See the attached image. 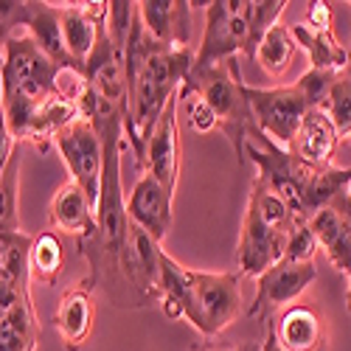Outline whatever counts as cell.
I'll use <instances>...</instances> for the list:
<instances>
[{
    "mask_svg": "<svg viewBox=\"0 0 351 351\" xmlns=\"http://www.w3.org/2000/svg\"><path fill=\"white\" fill-rule=\"evenodd\" d=\"M93 320H96L93 284L84 278L65 289V295L60 298V306L53 312V326L60 332L68 351H79L93 332Z\"/></svg>",
    "mask_w": 351,
    "mask_h": 351,
    "instance_id": "cell-15",
    "label": "cell"
},
{
    "mask_svg": "<svg viewBox=\"0 0 351 351\" xmlns=\"http://www.w3.org/2000/svg\"><path fill=\"white\" fill-rule=\"evenodd\" d=\"M315 253H317V239H315V233L309 228V219H298L289 230L284 258L304 265V261H315Z\"/></svg>",
    "mask_w": 351,
    "mask_h": 351,
    "instance_id": "cell-28",
    "label": "cell"
},
{
    "mask_svg": "<svg viewBox=\"0 0 351 351\" xmlns=\"http://www.w3.org/2000/svg\"><path fill=\"white\" fill-rule=\"evenodd\" d=\"M62 267H65V250H62L60 237L51 230L34 237L32 253H28V273H32V278L51 287L56 276L62 273Z\"/></svg>",
    "mask_w": 351,
    "mask_h": 351,
    "instance_id": "cell-25",
    "label": "cell"
},
{
    "mask_svg": "<svg viewBox=\"0 0 351 351\" xmlns=\"http://www.w3.org/2000/svg\"><path fill=\"white\" fill-rule=\"evenodd\" d=\"M171 202H174V197L152 174L143 171L127 197V217L132 225L143 228L149 237L163 242V237L171 230Z\"/></svg>",
    "mask_w": 351,
    "mask_h": 351,
    "instance_id": "cell-14",
    "label": "cell"
},
{
    "mask_svg": "<svg viewBox=\"0 0 351 351\" xmlns=\"http://www.w3.org/2000/svg\"><path fill=\"white\" fill-rule=\"evenodd\" d=\"M230 351H258V343H245L239 348H230Z\"/></svg>",
    "mask_w": 351,
    "mask_h": 351,
    "instance_id": "cell-33",
    "label": "cell"
},
{
    "mask_svg": "<svg viewBox=\"0 0 351 351\" xmlns=\"http://www.w3.org/2000/svg\"><path fill=\"white\" fill-rule=\"evenodd\" d=\"M258 351H284V348L278 346V340H276V335H273L270 324H265V340L258 343Z\"/></svg>",
    "mask_w": 351,
    "mask_h": 351,
    "instance_id": "cell-32",
    "label": "cell"
},
{
    "mask_svg": "<svg viewBox=\"0 0 351 351\" xmlns=\"http://www.w3.org/2000/svg\"><path fill=\"white\" fill-rule=\"evenodd\" d=\"M306 25H309V28H335L332 6H329V3H324V0H315V3H309Z\"/></svg>",
    "mask_w": 351,
    "mask_h": 351,
    "instance_id": "cell-30",
    "label": "cell"
},
{
    "mask_svg": "<svg viewBox=\"0 0 351 351\" xmlns=\"http://www.w3.org/2000/svg\"><path fill=\"white\" fill-rule=\"evenodd\" d=\"M346 312L351 315V278H348V289H346Z\"/></svg>",
    "mask_w": 351,
    "mask_h": 351,
    "instance_id": "cell-34",
    "label": "cell"
},
{
    "mask_svg": "<svg viewBox=\"0 0 351 351\" xmlns=\"http://www.w3.org/2000/svg\"><path fill=\"white\" fill-rule=\"evenodd\" d=\"M332 208H337L343 217H348L351 219V178L346 180V186L337 191V197L332 199Z\"/></svg>",
    "mask_w": 351,
    "mask_h": 351,
    "instance_id": "cell-31",
    "label": "cell"
},
{
    "mask_svg": "<svg viewBox=\"0 0 351 351\" xmlns=\"http://www.w3.org/2000/svg\"><path fill=\"white\" fill-rule=\"evenodd\" d=\"M337 73H320V71H306L292 84H278V87H250L242 84L253 124L270 135L281 146H292L298 135V127L304 115L315 107H324L329 84Z\"/></svg>",
    "mask_w": 351,
    "mask_h": 351,
    "instance_id": "cell-6",
    "label": "cell"
},
{
    "mask_svg": "<svg viewBox=\"0 0 351 351\" xmlns=\"http://www.w3.org/2000/svg\"><path fill=\"white\" fill-rule=\"evenodd\" d=\"M317 278V267L315 261H287L281 258L278 265H273L267 273H261L256 281V298L247 309V317L253 320H273L281 309H287L289 304H295L304 292L315 284Z\"/></svg>",
    "mask_w": 351,
    "mask_h": 351,
    "instance_id": "cell-10",
    "label": "cell"
},
{
    "mask_svg": "<svg viewBox=\"0 0 351 351\" xmlns=\"http://www.w3.org/2000/svg\"><path fill=\"white\" fill-rule=\"evenodd\" d=\"M348 138H351V135H348Z\"/></svg>",
    "mask_w": 351,
    "mask_h": 351,
    "instance_id": "cell-36",
    "label": "cell"
},
{
    "mask_svg": "<svg viewBox=\"0 0 351 351\" xmlns=\"http://www.w3.org/2000/svg\"><path fill=\"white\" fill-rule=\"evenodd\" d=\"M289 3L284 0H211L206 9V28L194 53V68L222 65L237 56L256 62L265 34L278 23Z\"/></svg>",
    "mask_w": 351,
    "mask_h": 351,
    "instance_id": "cell-4",
    "label": "cell"
},
{
    "mask_svg": "<svg viewBox=\"0 0 351 351\" xmlns=\"http://www.w3.org/2000/svg\"><path fill=\"white\" fill-rule=\"evenodd\" d=\"M53 146L62 155L73 183L87 194V199H90V206L96 211L99 191H101V171H104V146H101L96 124L82 115V119L68 124L53 138Z\"/></svg>",
    "mask_w": 351,
    "mask_h": 351,
    "instance_id": "cell-9",
    "label": "cell"
},
{
    "mask_svg": "<svg viewBox=\"0 0 351 351\" xmlns=\"http://www.w3.org/2000/svg\"><path fill=\"white\" fill-rule=\"evenodd\" d=\"M110 3H65L60 6V20H62V37L68 45V53L73 56V62L84 73L87 60L93 56L101 28L107 20Z\"/></svg>",
    "mask_w": 351,
    "mask_h": 351,
    "instance_id": "cell-13",
    "label": "cell"
},
{
    "mask_svg": "<svg viewBox=\"0 0 351 351\" xmlns=\"http://www.w3.org/2000/svg\"><path fill=\"white\" fill-rule=\"evenodd\" d=\"M82 115L90 119L99 130L104 146V171L101 191L96 202V233L90 239H79L76 250L87 258V281L93 289H104V295L121 309H141L152 304L141 284L132 242H130V217L121 186V149H124V112L119 104L99 96L90 84L82 87Z\"/></svg>",
    "mask_w": 351,
    "mask_h": 351,
    "instance_id": "cell-1",
    "label": "cell"
},
{
    "mask_svg": "<svg viewBox=\"0 0 351 351\" xmlns=\"http://www.w3.org/2000/svg\"><path fill=\"white\" fill-rule=\"evenodd\" d=\"M25 34L32 37L40 51L48 56V60L62 68L65 73H79V65L73 62V56L68 53L65 37H62V20H60V6L53 3H32V20H28Z\"/></svg>",
    "mask_w": 351,
    "mask_h": 351,
    "instance_id": "cell-19",
    "label": "cell"
},
{
    "mask_svg": "<svg viewBox=\"0 0 351 351\" xmlns=\"http://www.w3.org/2000/svg\"><path fill=\"white\" fill-rule=\"evenodd\" d=\"M242 309V276L183 267V317L202 335H222Z\"/></svg>",
    "mask_w": 351,
    "mask_h": 351,
    "instance_id": "cell-8",
    "label": "cell"
},
{
    "mask_svg": "<svg viewBox=\"0 0 351 351\" xmlns=\"http://www.w3.org/2000/svg\"><path fill=\"white\" fill-rule=\"evenodd\" d=\"M267 324L284 351H326L329 348L326 317L309 301L289 304Z\"/></svg>",
    "mask_w": 351,
    "mask_h": 351,
    "instance_id": "cell-12",
    "label": "cell"
},
{
    "mask_svg": "<svg viewBox=\"0 0 351 351\" xmlns=\"http://www.w3.org/2000/svg\"><path fill=\"white\" fill-rule=\"evenodd\" d=\"M32 245H34V237H28L20 228L0 230V281L28 289V281H32V273H28Z\"/></svg>",
    "mask_w": 351,
    "mask_h": 351,
    "instance_id": "cell-23",
    "label": "cell"
},
{
    "mask_svg": "<svg viewBox=\"0 0 351 351\" xmlns=\"http://www.w3.org/2000/svg\"><path fill=\"white\" fill-rule=\"evenodd\" d=\"M183 84L211 107L214 119H217V130L233 143L237 158H242L253 115H250V107H247V99L242 90L245 82L237 73V60H228V62L211 65V68L191 65Z\"/></svg>",
    "mask_w": 351,
    "mask_h": 351,
    "instance_id": "cell-7",
    "label": "cell"
},
{
    "mask_svg": "<svg viewBox=\"0 0 351 351\" xmlns=\"http://www.w3.org/2000/svg\"><path fill=\"white\" fill-rule=\"evenodd\" d=\"M295 51H298V45H295V40H292L289 25L276 23L270 32L265 34L261 45H258V51H256V62H258V68L265 71L270 79H281V76L292 68Z\"/></svg>",
    "mask_w": 351,
    "mask_h": 351,
    "instance_id": "cell-24",
    "label": "cell"
},
{
    "mask_svg": "<svg viewBox=\"0 0 351 351\" xmlns=\"http://www.w3.org/2000/svg\"><path fill=\"white\" fill-rule=\"evenodd\" d=\"M337 146H340V132H337L335 121L329 119V112L324 107H315L304 115L298 135L292 141L289 149L306 166L324 169V166H332V160L337 155Z\"/></svg>",
    "mask_w": 351,
    "mask_h": 351,
    "instance_id": "cell-17",
    "label": "cell"
},
{
    "mask_svg": "<svg viewBox=\"0 0 351 351\" xmlns=\"http://www.w3.org/2000/svg\"><path fill=\"white\" fill-rule=\"evenodd\" d=\"M0 340L40 343V320L32 304V292L0 281Z\"/></svg>",
    "mask_w": 351,
    "mask_h": 351,
    "instance_id": "cell-21",
    "label": "cell"
},
{
    "mask_svg": "<svg viewBox=\"0 0 351 351\" xmlns=\"http://www.w3.org/2000/svg\"><path fill=\"white\" fill-rule=\"evenodd\" d=\"M292 40L304 48L309 68L320 73H340L351 65V51L337 40L335 28H309L306 23L289 25Z\"/></svg>",
    "mask_w": 351,
    "mask_h": 351,
    "instance_id": "cell-18",
    "label": "cell"
},
{
    "mask_svg": "<svg viewBox=\"0 0 351 351\" xmlns=\"http://www.w3.org/2000/svg\"><path fill=\"white\" fill-rule=\"evenodd\" d=\"M3 65H0V110L14 141H25L32 132L37 110L62 90L65 71L56 68L40 45L25 32L3 43Z\"/></svg>",
    "mask_w": 351,
    "mask_h": 351,
    "instance_id": "cell-3",
    "label": "cell"
},
{
    "mask_svg": "<svg viewBox=\"0 0 351 351\" xmlns=\"http://www.w3.org/2000/svg\"><path fill=\"white\" fill-rule=\"evenodd\" d=\"M32 20V3L25 0H0V48L9 37L17 34V28H28Z\"/></svg>",
    "mask_w": 351,
    "mask_h": 351,
    "instance_id": "cell-29",
    "label": "cell"
},
{
    "mask_svg": "<svg viewBox=\"0 0 351 351\" xmlns=\"http://www.w3.org/2000/svg\"><path fill=\"white\" fill-rule=\"evenodd\" d=\"M191 3L183 0H141L138 20L155 43L163 48H189Z\"/></svg>",
    "mask_w": 351,
    "mask_h": 351,
    "instance_id": "cell-16",
    "label": "cell"
},
{
    "mask_svg": "<svg viewBox=\"0 0 351 351\" xmlns=\"http://www.w3.org/2000/svg\"><path fill=\"white\" fill-rule=\"evenodd\" d=\"M324 110L329 112V119L335 121L340 138H348L351 135V65L332 79L326 101H324Z\"/></svg>",
    "mask_w": 351,
    "mask_h": 351,
    "instance_id": "cell-26",
    "label": "cell"
},
{
    "mask_svg": "<svg viewBox=\"0 0 351 351\" xmlns=\"http://www.w3.org/2000/svg\"><path fill=\"white\" fill-rule=\"evenodd\" d=\"M295 222L298 217L292 214L287 202L256 178L247 197V211H245L242 237L237 247L239 276L258 278L273 265H278L284 258L289 230Z\"/></svg>",
    "mask_w": 351,
    "mask_h": 351,
    "instance_id": "cell-5",
    "label": "cell"
},
{
    "mask_svg": "<svg viewBox=\"0 0 351 351\" xmlns=\"http://www.w3.org/2000/svg\"><path fill=\"white\" fill-rule=\"evenodd\" d=\"M309 228L317 239V247L332 261V267L351 278V219L326 206L309 219Z\"/></svg>",
    "mask_w": 351,
    "mask_h": 351,
    "instance_id": "cell-22",
    "label": "cell"
},
{
    "mask_svg": "<svg viewBox=\"0 0 351 351\" xmlns=\"http://www.w3.org/2000/svg\"><path fill=\"white\" fill-rule=\"evenodd\" d=\"M180 115L189 121V127L194 132H211V130H217V119H214L211 107L202 101L194 90H189L186 84L180 87Z\"/></svg>",
    "mask_w": 351,
    "mask_h": 351,
    "instance_id": "cell-27",
    "label": "cell"
},
{
    "mask_svg": "<svg viewBox=\"0 0 351 351\" xmlns=\"http://www.w3.org/2000/svg\"><path fill=\"white\" fill-rule=\"evenodd\" d=\"M0 65H3V51H0Z\"/></svg>",
    "mask_w": 351,
    "mask_h": 351,
    "instance_id": "cell-35",
    "label": "cell"
},
{
    "mask_svg": "<svg viewBox=\"0 0 351 351\" xmlns=\"http://www.w3.org/2000/svg\"><path fill=\"white\" fill-rule=\"evenodd\" d=\"M191 65H194L191 48H163L146 34V28L135 14V25L124 56V82H127L124 141L130 143L141 174L146 163V141H149L169 101L180 93Z\"/></svg>",
    "mask_w": 351,
    "mask_h": 351,
    "instance_id": "cell-2",
    "label": "cell"
},
{
    "mask_svg": "<svg viewBox=\"0 0 351 351\" xmlns=\"http://www.w3.org/2000/svg\"><path fill=\"white\" fill-rule=\"evenodd\" d=\"M48 217L56 230L71 233V237H76V242L90 239L96 233V211L90 206V199H87V194L76 183H68L53 194Z\"/></svg>",
    "mask_w": 351,
    "mask_h": 351,
    "instance_id": "cell-20",
    "label": "cell"
},
{
    "mask_svg": "<svg viewBox=\"0 0 351 351\" xmlns=\"http://www.w3.org/2000/svg\"><path fill=\"white\" fill-rule=\"evenodd\" d=\"M143 171L174 197L180 180V93L169 101L158 119L149 141H146V163Z\"/></svg>",
    "mask_w": 351,
    "mask_h": 351,
    "instance_id": "cell-11",
    "label": "cell"
}]
</instances>
